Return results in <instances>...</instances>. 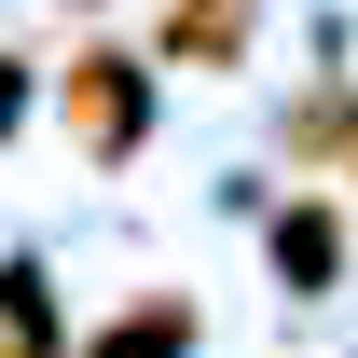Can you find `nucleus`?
I'll use <instances>...</instances> for the list:
<instances>
[{
  "label": "nucleus",
  "mask_w": 358,
  "mask_h": 358,
  "mask_svg": "<svg viewBox=\"0 0 358 358\" xmlns=\"http://www.w3.org/2000/svg\"><path fill=\"white\" fill-rule=\"evenodd\" d=\"M138 124H152V69L138 55H69V138L83 152H138Z\"/></svg>",
  "instance_id": "f257e3e1"
},
{
  "label": "nucleus",
  "mask_w": 358,
  "mask_h": 358,
  "mask_svg": "<svg viewBox=\"0 0 358 358\" xmlns=\"http://www.w3.org/2000/svg\"><path fill=\"white\" fill-rule=\"evenodd\" d=\"M262 0H166V69H234Z\"/></svg>",
  "instance_id": "f03ea898"
},
{
  "label": "nucleus",
  "mask_w": 358,
  "mask_h": 358,
  "mask_svg": "<svg viewBox=\"0 0 358 358\" xmlns=\"http://www.w3.org/2000/svg\"><path fill=\"white\" fill-rule=\"evenodd\" d=\"M331 262H345V221H331V207H289V221H275V275H289V289H331Z\"/></svg>",
  "instance_id": "7ed1b4c3"
},
{
  "label": "nucleus",
  "mask_w": 358,
  "mask_h": 358,
  "mask_svg": "<svg viewBox=\"0 0 358 358\" xmlns=\"http://www.w3.org/2000/svg\"><path fill=\"white\" fill-rule=\"evenodd\" d=\"M179 345H193V303H179V289H166V303H138V317H110V331H96V358H179Z\"/></svg>",
  "instance_id": "20e7f679"
},
{
  "label": "nucleus",
  "mask_w": 358,
  "mask_h": 358,
  "mask_svg": "<svg viewBox=\"0 0 358 358\" xmlns=\"http://www.w3.org/2000/svg\"><path fill=\"white\" fill-rule=\"evenodd\" d=\"M345 138H358V96H317V110H303V166H331Z\"/></svg>",
  "instance_id": "39448f33"
}]
</instances>
